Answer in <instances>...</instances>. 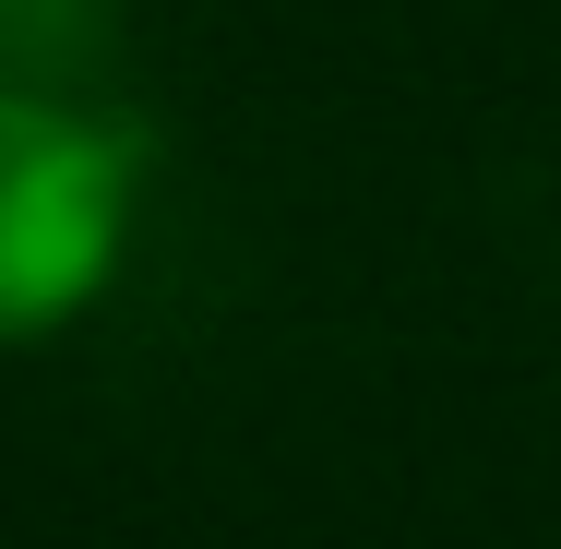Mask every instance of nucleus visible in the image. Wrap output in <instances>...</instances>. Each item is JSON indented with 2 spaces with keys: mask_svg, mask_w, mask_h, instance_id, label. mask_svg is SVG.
Returning <instances> with one entry per match:
<instances>
[{
  "mask_svg": "<svg viewBox=\"0 0 561 549\" xmlns=\"http://www.w3.org/2000/svg\"><path fill=\"white\" fill-rule=\"evenodd\" d=\"M131 227V144L60 96L0 84V346L60 334L119 263Z\"/></svg>",
  "mask_w": 561,
  "mask_h": 549,
  "instance_id": "f257e3e1",
  "label": "nucleus"
}]
</instances>
